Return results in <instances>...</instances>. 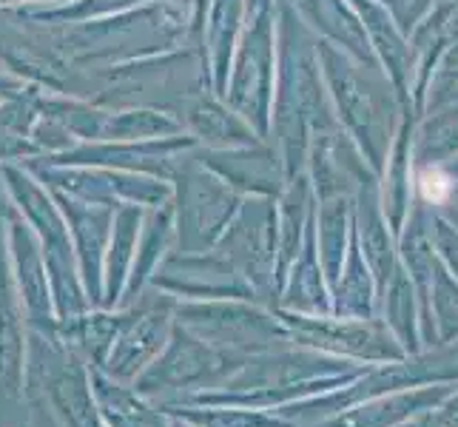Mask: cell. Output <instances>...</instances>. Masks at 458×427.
<instances>
[{
    "mask_svg": "<svg viewBox=\"0 0 458 427\" xmlns=\"http://www.w3.org/2000/svg\"><path fill=\"white\" fill-rule=\"evenodd\" d=\"M419 185H421V194L424 200H430V202H445L453 192V183L445 171H438V168H428V171H421V177H419Z\"/></svg>",
    "mask_w": 458,
    "mask_h": 427,
    "instance_id": "cell-1",
    "label": "cell"
}]
</instances>
